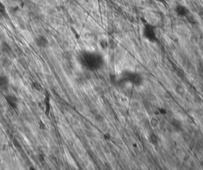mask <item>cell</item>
I'll return each instance as SVG.
<instances>
[{
  "mask_svg": "<svg viewBox=\"0 0 203 170\" xmlns=\"http://www.w3.org/2000/svg\"><path fill=\"white\" fill-rule=\"evenodd\" d=\"M175 11L177 16L180 17H186L189 15L190 13L188 8L181 4H179L176 6Z\"/></svg>",
  "mask_w": 203,
  "mask_h": 170,
  "instance_id": "6da1fadb",
  "label": "cell"
},
{
  "mask_svg": "<svg viewBox=\"0 0 203 170\" xmlns=\"http://www.w3.org/2000/svg\"><path fill=\"white\" fill-rule=\"evenodd\" d=\"M5 99L7 103L13 109H17L18 107L19 101L15 95H8L5 97Z\"/></svg>",
  "mask_w": 203,
  "mask_h": 170,
  "instance_id": "7a4b0ae2",
  "label": "cell"
},
{
  "mask_svg": "<svg viewBox=\"0 0 203 170\" xmlns=\"http://www.w3.org/2000/svg\"><path fill=\"white\" fill-rule=\"evenodd\" d=\"M36 45L40 48H46L48 45V41L43 36H39L35 40Z\"/></svg>",
  "mask_w": 203,
  "mask_h": 170,
  "instance_id": "3957f363",
  "label": "cell"
},
{
  "mask_svg": "<svg viewBox=\"0 0 203 170\" xmlns=\"http://www.w3.org/2000/svg\"><path fill=\"white\" fill-rule=\"evenodd\" d=\"M9 79L5 75H0V88L5 91L9 88Z\"/></svg>",
  "mask_w": 203,
  "mask_h": 170,
  "instance_id": "277c9868",
  "label": "cell"
},
{
  "mask_svg": "<svg viewBox=\"0 0 203 170\" xmlns=\"http://www.w3.org/2000/svg\"><path fill=\"white\" fill-rule=\"evenodd\" d=\"M1 50L3 53L7 54H10L12 51L10 45L6 42H2L1 45Z\"/></svg>",
  "mask_w": 203,
  "mask_h": 170,
  "instance_id": "5b68a950",
  "label": "cell"
},
{
  "mask_svg": "<svg viewBox=\"0 0 203 170\" xmlns=\"http://www.w3.org/2000/svg\"><path fill=\"white\" fill-rule=\"evenodd\" d=\"M6 13V8L5 6L3 3L0 2V15L3 16Z\"/></svg>",
  "mask_w": 203,
  "mask_h": 170,
  "instance_id": "8992f818",
  "label": "cell"
},
{
  "mask_svg": "<svg viewBox=\"0 0 203 170\" xmlns=\"http://www.w3.org/2000/svg\"><path fill=\"white\" fill-rule=\"evenodd\" d=\"M96 119L97 120H98V121H102V120H103V117L101 115H97L96 117Z\"/></svg>",
  "mask_w": 203,
  "mask_h": 170,
  "instance_id": "52a82bcc",
  "label": "cell"
}]
</instances>
